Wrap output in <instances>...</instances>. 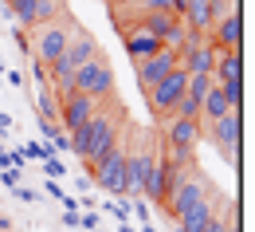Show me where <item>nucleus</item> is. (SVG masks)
<instances>
[{"label": "nucleus", "mask_w": 255, "mask_h": 232, "mask_svg": "<svg viewBox=\"0 0 255 232\" xmlns=\"http://www.w3.org/2000/svg\"><path fill=\"white\" fill-rule=\"evenodd\" d=\"M91 59H98V43L91 39L87 32H79L75 28V35H71V43H67V51L51 63V87H55V95H67L71 91V79H75V71L83 63H91Z\"/></svg>", "instance_id": "f257e3e1"}, {"label": "nucleus", "mask_w": 255, "mask_h": 232, "mask_svg": "<svg viewBox=\"0 0 255 232\" xmlns=\"http://www.w3.org/2000/svg\"><path fill=\"white\" fill-rule=\"evenodd\" d=\"M71 35H75V24L63 16V20H55V24H47V28H39V32L28 35V55H32L35 63H43L47 71H51V63L67 51Z\"/></svg>", "instance_id": "f03ea898"}, {"label": "nucleus", "mask_w": 255, "mask_h": 232, "mask_svg": "<svg viewBox=\"0 0 255 232\" xmlns=\"http://www.w3.org/2000/svg\"><path fill=\"white\" fill-rule=\"evenodd\" d=\"M149 173H153V146L141 134H133V142L126 138V193L129 197H145Z\"/></svg>", "instance_id": "7ed1b4c3"}, {"label": "nucleus", "mask_w": 255, "mask_h": 232, "mask_svg": "<svg viewBox=\"0 0 255 232\" xmlns=\"http://www.w3.org/2000/svg\"><path fill=\"white\" fill-rule=\"evenodd\" d=\"M71 91H79V95H87L95 102H106L114 95V67L106 63L102 55L91 59V63H83L75 71V79H71Z\"/></svg>", "instance_id": "20e7f679"}, {"label": "nucleus", "mask_w": 255, "mask_h": 232, "mask_svg": "<svg viewBox=\"0 0 255 232\" xmlns=\"http://www.w3.org/2000/svg\"><path fill=\"white\" fill-rule=\"evenodd\" d=\"M91 181H95L98 189H106V193H114V197H122L126 193V138L118 134V142L110 146V154L91 166Z\"/></svg>", "instance_id": "39448f33"}, {"label": "nucleus", "mask_w": 255, "mask_h": 232, "mask_svg": "<svg viewBox=\"0 0 255 232\" xmlns=\"http://www.w3.org/2000/svg\"><path fill=\"white\" fill-rule=\"evenodd\" d=\"M118 126H122V118H118L114 110H102V106L95 110V118L87 122V130H91V146H87V158H83L87 169L98 166V162L110 154V146L118 142Z\"/></svg>", "instance_id": "423d86ee"}, {"label": "nucleus", "mask_w": 255, "mask_h": 232, "mask_svg": "<svg viewBox=\"0 0 255 232\" xmlns=\"http://www.w3.org/2000/svg\"><path fill=\"white\" fill-rule=\"evenodd\" d=\"M185 87H189V75L177 67L173 75H165V79H161L153 91H145V95H149V106H153V114H157L161 122H165V118H173L177 102L185 99Z\"/></svg>", "instance_id": "0eeeda50"}, {"label": "nucleus", "mask_w": 255, "mask_h": 232, "mask_svg": "<svg viewBox=\"0 0 255 232\" xmlns=\"http://www.w3.org/2000/svg\"><path fill=\"white\" fill-rule=\"evenodd\" d=\"M208 193H212V185H208V177L200 173V169H189L185 177H181V185L173 189V197H169V213H173V221L185 213V209H192L196 201H208Z\"/></svg>", "instance_id": "6e6552de"}, {"label": "nucleus", "mask_w": 255, "mask_h": 232, "mask_svg": "<svg viewBox=\"0 0 255 232\" xmlns=\"http://www.w3.org/2000/svg\"><path fill=\"white\" fill-rule=\"evenodd\" d=\"M55 99H59V130H67V134H75L83 122H91L98 110V102L79 95V91H67V95H55Z\"/></svg>", "instance_id": "1a4fd4ad"}, {"label": "nucleus", "mask_w": 255, "mask_h": 232, "mask_svg": "<svg viewBox=\"0 0 255 232\" xmlns=\"http://www.w3.org/2000/svg\"><path fill=\"white\" fill-rule=\"evenodd\" d=\"M133 67H137V87L141 91H153L165 75H173L181 67V55L169 51V47H161L157 55H149V59H141V63H133Z\"/></svg>", "instance_id": "9d476101"}, {"label": "nucleus", "mask_w": 255, "mask_h": 232, "mask_svg": "<svg viewBox=\"0 0 255 232\" xmlns=\"http://www.w3.org/2000/svg\"><path fill=\"white\" fill-rule=\"evenodd\" d=\"M228 8H220L216 0H185V16H181V24L189 28V32H196V35H204L208 39V32L216 28V20H220ZM236 12V8H232Z\"/></svg>", "instance_id": "9b49d317"}, {"label": "nucleus", "mask_w": 255, "mask_h": 232, "mask_svg": "<svg viewBox=\"0 0 255 232\" xmlns=\"http://www.w3.org/2000/svg\"><path fill=\"white\" fill-rule=\"evenodd\" d=\"M204 138V126L200 122H189V118H165V150H196V142Z\"/></svg>", "instance_id": "f8f14e48"}, {"label": "nucleus", "mask_w": 255, "mask_h": 232, "mask_svg": "<svg viewBox=\"0 0 255 232\" xmlns=\"http://www.w3.org/2000/svg\"><path fill=\"white\" fill-rule=\"evenodd\" d=\"M208 43L212 47H228V51H240V43H244V16H240V8L224 12L216 20V28L208 32Z\"/></svg>", "instance_id": "ddd939ff"}, {"label": "nucleus", "mask_w": 255, "mask_h": 232, "mask_svg": "<svg viewBox=\"0 0 255 232\" xmlns=\"http://www.w3.org/2000/svg\"><path fill=\"white\" fill-rule=\"evenodd\" d=\"M204 130H208V138L220 146V154L228 158V162H232V158H236V146H240V110L224 114L220 122H208Z\"/></svg>", "instance_id": "4468645a"}, {"label": "nucleus", "mask_w": 255, "mask_h": 232, "mask_svg": "<svg viewBox=\"0 0 255 232\" xmlns=\"http://www.w3.org/2000/svg\"><path fill=\"white\" fill-rule=\"evenodd\" d=\"M181 71H185V75H212V71H216V47H212L208 39L185 47V51H181Z\"/></svg>", "instance_id": "2eb2a0df"}, {"label": "nucleus", "mask_w": 255, "mask_h": 232, "mask_svg": "<svg viewBox=\"0 0 255 232\" xmlns=\"http://www.w3.org/2000/svg\"><path fill=\"white\" fill-rule=\"evenodd\" d=\"M212 221H216V205H212V197L196 201L192 209H185V213L177 217V232H204Z\"/></svg>", "instance_id": "dca6fc26"}, {"label": "nucleus", "mask_w": 255, "mask_h": 232, "mask_svg": "<svg viewBox=\"0 0 255 232\" xmlns=\"http://www.w3.org/2000/svg\"><path fill=\"white\" fill-rule=\"evenodd\" d=\"M161 47H165V43H161L157 35H149L145 28H137V24H133V28L126 32V55L133 59V63H141V59H149V55H157Z\"/></svg>", "instance_id": "f3484780"}, {"label": "nucleus", "mask_w": 255, "mask_h": 232, "mask_svg": "<svg viewBox=\"0 0 255 232\" xmlns=\"http://www.w3.org/2000/svg\"><path fill=\"white\" fill-rule=\"evenodd\" d=\"M216 83H232V79H244V55L240 51H228L216 47V71H212Z\"/></svg>", "instance_id": "a211bd4d"}, {"label": "nucleus", "mask_w": 255, "mask_h": 232, "mask_svg": "<svg viewBox=\"0 0 255 232\" xmlns=\"http://www.w3.org/2000/svg\"><path fill=\"white\" fill-rule=\"evenodd\" d=\"M224 114H232V106H228V99L220 95V87L212 83V87L204 91V99H200V126H208V122H220Z\"/></svg>", "instance_id": "6ab92c4d"}, {"label": "nucleus", "mask_w": 255, "mask_h": 232, "mask_svg": "<svg viewBox=\"0 0 255 232\" xmlns=\"http://www.w3.org/2000/svg\"><path fill=\"white\" fill-rule=\"evenodd\" d=\"M137 28H145L149 35H157L161 43H165L169 32L177 28V16H169V12H141V16H137Z\"/></svg>", "instance_id": "aec40b11"}, {"label": "nucleus", "mask_w": 255, "mask_h": 232, "mask_svg": "<svg viewBox=\"0 0 255 232\" xmlns=\"http://www.w3.org/2000/svg\"><path fill=\"white\" fill-rule=\"evenodd\" d=\"M8 8H12V16L20 20V32H24V28L35 32V28H39V0H8Z\"/></svg>", "instance_id": "412c9836"}, {"label": "nucleus", "mask_w": 255, "mask_h": 232, "mask_svg": "<svg viewBox=\"0 0 255 232\" xmlns=\"http://www.w3.org/2000/svg\"><path fill=\"white\" fill-rule=\"evenodd\" d=\"M51 118H59V99H55V91L39 87V122H51Z\"/></svg>", "instance_id": "4be33fe9"}, {"label": "nucleus", "mask_w": 255, "mask_h": 232, "mask_svg": "<svg viewBox=\"0 0 255 232\" xmlns=\"http://www.w3.org/2000/svg\"><path fill=\"white\" fill-rule=\"evenodd\" d=\"M177 118H189V122H200V99H192V95H185V99L177 102V110H173Z\"/></svg>", "instance_id": "5701e85b"}, {"label": "nucleus", "mask_w": 255, "mask_h": 232, "mask_svg": "<svg viewBox=\"0 0 255 232\" xmlns=\"http://www.w3.org/2000/svg\"><path fill=\"white\" fill-rule=\"evenodd\" d=\"M43 169H47V181H55V177H67V166L51 154V158H43Z\"/></svg>", "instance_id": "b1692460"}, {"label": "nucleus", "mask_w": 255, "mask_h": 232, "mask_svg": "<svg viewBox=\"0 0 255 232\" xmlns=\"http://www.w3.org/2000/svg\"><path fill=\"white\" fill-rule=\"evenodd\" d=\"M137 8L141 12H169V0H137ZM173 16V12H169Z\"/></svg>", "instance_id": "393cba45"}, {"label": "nucleus", "mask_w": 255, "mask_h": 232, "mask_svg": "<svg viewBox=\"0 0 255 232\" xmlns=\"http://www.w3.org/2000/svg\"><path fill=\"white\" fill-rule=\"evenodd\" d=\"M32 79L39 83V87H47V83H51V75H47V67H43V63H35V59H32Z\"/></svg>", "instance_id": "a878e982"}, {"label": "nucleus", "mask_w": 255, "mask_h": 232, "mask_svg": "<svg viewBox=\"0 0 255 232\" xmlns=\"http://www.w3.org/2000/svg\"><path fill=\"white\" fill-rule=\"evenodd\" d=\"M129 209H133V213H137V225H149V205H145V201H141V197L133 201V205H129Z\"/></svg>", "instance_id": "bb28decb"}, {"label": "nucleus", "mask_w": 255, "mask_h": 232, "mask_svg": "<svg viewBox=\"0 0 255 232\" xmlns=\"http://www.w3.org/2000/svg\"><path fill=\"white\" fill-rule=\"evenodd\" d=\"M16 177H20V169H0V181H4L8 189H16Z\"/></svg>", "instance_id": "cd10ccee"}, {"label": "nucleus", "mask_w": 255, "mask_h": 232, "mask_svg": "<svg viewBox=\"0 0 255 232\" xmlns=\"http://www.w3.org/2000/svg\"><path fill=\"white\" fill-rule=\"evenodd\" d=\"M39 134H43L47 142H55V134H59V126H55V122H39Z\"/></svg>", "instance_id": "c85d7f7f"}, {"label": "nucleus", "mask_w": 255, "mask_h": 232, "mask_svg": "<svg viewBox=\"0 0 255 232\" xmlns=\"http://www.w3.org/2000/svg\"><path fill=\"white\" fill-rule=\"evenodd\" d=\"M43 189H47V197H55V201H63V197H67L63 189H59V181H47V185H43Z\"/></svg>", "instance_id": "c756f323"}, {"label": "nucleus", "mask_w": 255, "mask_h": 232, "mask_svg": "<svg viewBox=\"0 0 255 232\" xmlns=\"http://www.w3.org/2000/svg\"><path fill=\"white\" fill-rule=\"evenodd\" d=\"M12 193H16V197H20V201H28V205H32V201H35V193H32V189H24V185H16Z\"/></svg>", "instance_id": "7c9ffc66"}, {"label": "nucleus", "mask_w": 255, "mask_h": 232, "mask_svg": "<svg viewBox=\"0 0 255 232\" xmlns=\"http://www.w3.org/2000/svg\"><path fill=\"white\" fill-rule=\"evenodd\" d=\"M79 225H83V229H95V225H98V213H87V217H79Z\"/></svg>", "instance_id": "2f4dec72"}, {"label": "nucleus", "mask_w": 255, "mask_h": 232, "mask_svg": "<svg viewBox=\"0 0 255 232\" xmlns=\"http://www.w3.org/2000/svg\"><path fill=\"white\" fill-rule=\"evenodd\" d=\"M63 221L71 225V229H79V213H75V209H67V213H63Z\"/></svg>", "instance_id": "473e14b6"}, {"label": "nucleus", "mask_w": 255, "mask_h": 232, "mask_svg": "<svg viewBox=\"0 0 255 232\" xmlns=\"http://www.w3.org/2000/svg\"><path fill=\"white\" fill-rule=\"evenodd\" d=\"M0 130H12V114H4V110H0Z\"/></svg>", "instance_id": "72a5a7b5"}, {"label": "nucleus", "mask_w": 255, "mask_h": 232, "mask_svg": "<svg viewBox=\"0 0 255 232\" xmlns=\"http://www.w3.org/2000/svg\"><path fill=\"white\" fill-rule=\"evenodd\" d=\"M216 4H220V8H228V12H232V8H240V0H216Z\"/></svg>", "instance_id": "f704fd0d"}, {"label": "nucleus", "mask_w": 255, "mask_h": 232, "mask_svg": "<svg viewBox=\"0 0 255 232\" xmlns=\"http://www.w3.org/2000/svg\"><path fill=\"white\" fill-rule=\"evenodd\" d=\"M141 232H157V229H153V225H141Z\"/></svg>", "instance_id": "c9c22d12"}, {"label": "nucleus", "mask_w": 255, "mask_h": 232, "mask_svg": "<svg viewBox=\"0 0 255 232\" xmlns=\"http://www.w3.org/2000/svg\"><path fill=\"white\" fill-rule=\"evenodd\" d=\"M173 232H177V229H173Z\"/></svg>", "instance_id": "e433bc0d"}]
</instances>
